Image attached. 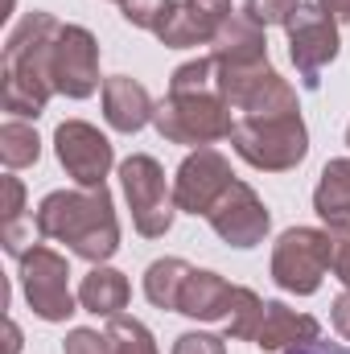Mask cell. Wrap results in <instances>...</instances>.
<instances>
[{"instance_id": "cell-3", "label": "cell", "mask_w": 350, "mask_h": 354, "mask_svg": "<svg viewBox=\"0 0 350 354\" xmlns=\"http://www.w3.org/2000/svg\"><path fill=\"white\" fill-rule=\"evenodd\" d=\"M214 91L243 111V120H272V115H297V91L288 87L272 62H214Z\"/></svg>"}, {"instance_id": "cell-33", "label": "cell", "mask_w": 350, "mask_h": 354, "mask_svg": "<svg viewBox=\"0 0 350 354\" xmlns=\"http://www.w3.org/2000/svg\"><path fill=\"white\" fill-rule=\"evenodd\" d=\"M280 354H350L347 346H334V342H305V346H293V351Z\"/></svg>"}, {"instance_id": "cell-32", "label": "cell", "mask_w": 350, "mask_h": 354, "mask_svg": "<svg viewBox=\"0 0 350 354\" xmlns=\"http://www.w3.org/2000/svg\"><path fill=\"white\" fill-rule=\"evenodd\" d=\"M330 317H334V330H338V334L350 342V288H342V292L334 297V309H330Z\"/></svg>"}, {"instance_id": "cell-36", "label": "cell", "mask_w": 350, "mask_h": 354, "mask_svg": "<svg viewBox=\"0 0 350 354\" xmlns=\"http://www.w3.org/2000/svg\"><path fill=\"white\" fill-rule=\"evenodd\" d=\"M347 145H350V124H347Z\"/></svg>"}, {"instance_id": "cell-18", "label": "cell", "mask_w": 350, "mask_h": 354, "mask_svg": "<svg viewBox=\"0 0 350 354\" xmlns=\"http://www.w3.org/2000/svg\"><path fill=\"white\" fill-rule=\"evenodd\" d=\"M210 58L214 62H260L268 58V37H264V25H256L248 12H235L219 25L214 41H210Z\"/></svg>"}, {"instance_id": "cell-28", "label": "cell", "mask_w": 350, "mask_h": 354, "mask_svg": "<svg viewBox=\"0 0 350 354\" xmlns=\"http://www.w3.org/2000/svg\"><path fill=\"white\" fill-rule=\"evenodd\" d=\"M301 0H248V17L256 25H284Z\"/></svg>"}, {"instance_id": "cell-2", "label": "cell", "mask_w": 350, "mask_h": 354, "mask_svg": "<svg viewBox=\"0 0 350 354\" xmlns=\"http://www.w3.org/2000/svg\"><path fill=\"white\" fill-rule=\"evenodd\" d=\"M58 17L25 12V21L4 37V111L17 120H37L54 95L50 50L58 37Z\"/></svg>"}, {"instance_id": "cell-12", "label": "cell", "mask_w": 350, "mask_h": 354, "mask_svg": "<svg viewBox=\"0 0 350 354\" xmlns=\"http://www.w3.org/2000/svg\"><path fill=\"white\" fill-rule=\"evenodd\" d=\"M54 153H58L62 169L75 177L83 189L103 185V177L111 174V161H116L111 140H107L99 128L83 124V120H66V124H58V132H54Z\"/></svg>"}, {"instance_id": "cell-8", "label": "cell", "mask_w": 350, "mask_h": 354, "mask_svg": "<svg viewBox=\"0 0 350 354\" xmlns=\"http://www.w3.org/2000/svg\"><path fill=\"white\" fill-rule=\"evenodd\" d=\"M288 33V58L309 91L322 87V71L338 58V21L322 4H297V12L284 21Z\"/></svg>"}, {"instance_id": "cell-5", "label": "cell", "mask_w": 350, "mask_h": 354, "mask_svg": "<svg viewBox=\"0 0 350 354\" xmlns=\"http://www.w3.org/2000/svg\"><path fill=\"white\" fill-rule=\"evenodd\" d=\"M235 153L264 174L297 169L309 153V128L301 115H272V120H235L231 132Z\"/></svg>"}, {"instance_id": "cell-31", "label": "cell", "mask_w": 350, "mask_h": 354, "mask_svg": "<svg viewBox=\"0 0 350 354\" xmlns=\"http://www.w3.org/2000/svg\"><path fill=\"white\" fill-rule=\"evenodd\" d=\"M4 227H17L21 223V210H25V185L17 177H4Z\"/></svg>"}, {"instance_id": "cell-9", "label": "cell", "mask_w": 350, "mask_h": 354, "mask_svg": "<svg viewBox=\"0 0 350 354\" xmlns=\"http://www.w3.org/2000/svg\"><path fill=\"white\" fill-rule=\"evenodd\" d=\"M21 288L29 309L42 322H66L75 313V292H71V264L54 248H29L21 256Z\"/></svg>"}, {"instance_id": "cell-13", "label": "cell", "mask_w": 350, "mask_h": 354, "mask_svg": "<svg viewBox=\"0 0 350 354\" xmlns=\"http://www.w3.org/2000/svg\"><path fill=\"white\" fill-rule=\"evenodd\" d=\"M235 177H231V161L219 153V149H198V153H190L185 161H181V169L174 177V202L177 210H185V214H206L219 198H223V189L231 185Z\"/></svg>"}, {"instance_id": "cell-35", "label": "cell", "mask_w": 350, "mask_h": 354, "mask_svg": "<svg viewBox=\"0 0 350 354\" xmlns=\"http://www.w3.org/2000/svg\"><path fill=\"white\" fill-rule=\"evenodd\" d=\"M21 351V330H17V322H8V351L4 354H17Z\"/></svg>"}, {"instance_id": "cell-4", "label": "cell", "mask_w": 350, "mask_h": 354, "mask_svg": "<svg viewBox=\"0 0 350 354\" xmlns=\"http://www.w3.org/2000/svg\"><path fill=\"white\" fill-rule=\"evenodd\" d=\"M231 103L219 91H202V95H169L157 103L153 111V128L169 140V145H214V140H231L235 120H231Z\"/></svg>"}, {"instance_id": "cell-30", "label": "cell", "mask_w": 350, "mask_h": 354, "mask_svg": "<svg viewBox=\"0 0 350 354\" xmlns=\"http://www.w3.org/2000/svg\"><path fill=\"white\" fill-rule=\"evenodd\" d=\"M174 354H227V346H223V338H214V334L190 330V334H181L174 342Z\"/></svg>"}, {"instance_id": "cell-34", "label": "cell", "mask_w": 350, "mask_h": 354, "mask_svg": "<svg viewBox=\"0 0 350 354\" xmlns=\"http://www.w3.org/2000/svg\"><path fill=\"white\" fill-rule=\"evenodd\" d=\"M334 21H350V0H317Z\"/></svg>"}, {"instance_id": "cell-37", "label": "cell", "mask_w": 350, "mask_h": 354, "mask_svg": "<svg viewBox=\"0 0 350 354\" xmlns=\"http://www.w3.org/2000/svg\"><path fill=\"white\" fill-rule=\"evenodd\" d=\"M116 4H124V0H116Z\"/></svg>"}, {"instance_id": "cell-16", "label": "cell", "mask_w": 350, "mask_h": 354, "mask_svg": "<svg viewBox=\"0 0 350 354\" xmlns=\"http://www.w3.org/2000/svg\"><path fill=\"white\" fill-rule=\"evenodd\" d=\"M317 334H322L317 317L297 313L284 301H268L264 305V326H260V334H256V346L268 354H280V351H293V346H305V342H317Z\"/></svg>"}, {"instance_id": "cell-27", "label": "cell", "mask_w": 350, "mask_h": 354, "mask_svg": "<svg viewBox=\"0 0 350 354\" xmlns=\"http://www.w3.org/2000/svg\"><path fill=\"white\" fill-rule=\"evenodd\" d=\"M330 231V268H334V276L342 280L350 288V223H330L326 227Z\"/></svg>"}, {"instance_id": "cell-20", "label": "cell", "mask_w": 350, "mask_h": 354, "mask_svg": "<svg viewBox=\"0 0 350 354\" xmlns=\"http://www.w3.org/2000/svg\"><path fill=\"white\" fill-rule=\"evenodd\" d=\"M313 210L326 227L350 223V157H338L322 169V181L313 189Z\"/></svg>"}, {"instance_id": "cell-17", "label": "cell", "mask_w": 350, "mask_h": 354, "mask_svg": "<svg viewBox=\"0 0 350 354\" xmlns=\"http://www.w3.org/2000/svg\"><path fill=\"white\" fill-rule=\"evenodd\" d=\"M227 17H231V12H227ZM227 17H214V12H210V8H202L198 0H177L174 12L161 21L157 37H161V46H169V50L210 46V41H214V33H219V25H223Z\"/></svg>"}, {"instance_id": "cell-21", "label": "cell", "mask_w": 350, "mask_h": 354, "mask_svg": "<svg viewBox=\"0 0 350 354\" xmlns=\"http://www.w3.org/2000/svg\"><path fill=\"white\" fill-rule=\"evenodd\" d=\"M190 272L194 268L185 264V260H174V256L149 264V272H145V297L157 309H177V297H181V284H185Z\"/></svg>"}, {"instance_id": "cell-22", "label": "cell", "mask_w": 350, "mask_h": 354, "mask_svg": "<svg viewBox=\"0 0 350 354\" xmlns=\"http://www.w3.org/2000/svg\"><path fill=\"white\" fill-rule=\"evenodd\" d=\"M37 157H42L37 132L29 124H21V120H8L0 128V161L8 169H25V165H37Z\"/></svg>"}, {"instance_id": "cell-1", "label": "cell", "mask_w": 350, "mask_h": 354, "mask_svg": "<svg viewBox=\"0 0 350 354\" xmlns=\"http://www.w3.org/2000/svg\"><path fill=\"white\" fill-rule=\"evenodd\" d=\"M37 235L66 243L91 264H107L120 248V218L107 185L95 189H54L37 206Z\"/></svg>"}, {"instance_id": "cell-19", "label": "cell", "mask_w": 350, "mask_h": 354, "mask_svg": "<svg viewBox=\"0 0 350 354\" xmlns=\"http://www.w3.org/2000/svg\"><path fill=\"white\" fill-rule=\"evenodd\" d=\"M128 297H132L128 276L103 264H95L79 284V305L95 317H120V309H128Z\"/></svg>"}, {"instance_id": "cell-11", "label": "cell", "mask_w": 350, "mask_h": 354, "mask_svg": "<svg viewBox=\"0 0 350 354\" xmlns=\"http://www.w3.org/2000/svg\"><path fill=\"white\" fill-rule=\"evenodd\" d=\"M206 223L214 227V235L231 248H256L264 243L268 227H272V214L256 198V189L248 181H231L223 189V198L206 210Z\"/></svg>"}, {"instance_id": "cell-25", "label": "cell", "mask_w": 350, "mask_h": 354, "mask_svg": "<svg viewBox=\"0 0 350 354\" xmlns=\"http://www.w3.org/2000/svg\"><path fill=\"white\" fill-rule=\"evenodd\" d=\"M202 91H214V58H194L177 66L169 79V95H202Z\"/></svg>"}, {"instance_id": "cell-26", "label": "cell", "mask_w": 350, "mask_h": 354, "mask_svg": "<svg viewBox=\"0 0 350 354\" xmlns=\"http://www.w3.org/2000/svg\"><path fill=\"white\" fill-rule=\"evenodd\" d=\"M177 0H124L120 8H124V21L128 25H136V29H161V21L174 12Z\"/></svg>"}, {"instance_id": "cell-7", "label": "cell", "mask_w": 350, "mask_h": 354, "mask_svg": "<svg viewBox=\"0 0 350 354\" xmlns=\"http://www.w3.org/2000/svg\"><path fill=\"white\" fill-rule=\"evenodd\" d=\"M330 231H317V227H293L276 239L272 248V280L284 288V292H297V297H309L322 288L326 272H330Z\"/></svg>"}, {"instance_id": "cell-10", "label": "cell", "mask_w": 350, "mask_h": 354, "mask_svg": "<svg viewBox=\"0 0 350 354\" xmlns=\"http://www.w3.org/2000/svg\"><path fill=\"white\" fill-rule=\"evenodd\" d=\"M50 79L66 99H87L99 87V41L83 25H62L50 50Z\"/></svg>"}, {"instance_id": "cell-14", "label": "cell", "mask_w": 350, "mask_h": 354, "mask_svg": "<svg viewBox=\"0 0 350 354\" xmlns=\"http://www.w3.org/2000/svg\"><path fill=\"white\" fill-rule=\"evenodd\" d=\"M153 95L140 87L136 79L128 75H116V79H103V120L116 128V132H140L145 124H153Z\"/></svg>"}, {"instance_id": "cell-24", "label": "cell", "mask_w": 350, "mask_h": 354, "mask_svg": "<svg viewBox=\"0 0 350 354\" xmlns=\"http://www.w3.org/2000/svg\"><path fill=\"white\" fill-rule=\"evenodd\" d=\"M107 342H111V354H157V342H153V334H149V326L145 322H136V317H107Z\"/></svg>"}, {"instance_id": "cell-29", "label": "cell", "mask_w": 350, "mask_h": 354, "mask_svg": "<svg viewBox=\"0 0 350 354\" xmlns=\"http://www.w3.org/2000/svg\"><path fill=\"white\" fill-rule=\"evenodd\" d=\"M62 354H111V342H107V334H99V330H71L66 334V342H62Z\"/></svg>"}, {"instance_id": "cell-15", "label": "cell", "mask_w": 350, "mask_h": 354, "mask_svg": "<svg viewBox=\"0 0 350 354\" xmlns=\"http://www.w3.org/2000/svg\"><path fill=\"white\" fill-rule=\"evenodd\" d=\"M231 301H235V284H227L219 272L194 268L185 276V284H181L177 313H185L194 322H227L231 317Z\"/></svg>"}, {"instance_id": "cell-6", "label": "cell", "mask_w": 350, "mask_h": 354, "mask_svg": "<svg viewBox=\"0 0 350 354\" xmlns=\"http://www.w3.org/2000/svg\"><path fill=\"white\" fill-rule=\"evenodd\" d=\"M120 181H124V198H128V210H132V223L145 239H161L169 227H174V185L165 181V169L145 157V153H132L128 161H120Z\"/></svg>"}, {"instance_id": "cell-23", "label": "cell", "mask_w": 350, "mask_h": 354, "mask_svg": "<svg viewBox=\"0 0 350 354\" xmlns=\"http://www.w3.org/2000/svg\"><path fill=\"white\" fill-rule=\"evenodd\" d=\"M264 305L268 301H260L252 288L235 284V301H231V317H227V334L235 342H256V334L264 326Z\"/></svg>"}]
</instances>
